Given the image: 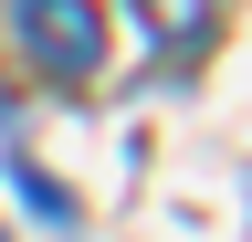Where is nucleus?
<instances>
[{
	"label": "nucleus",
	"mask_w": 252,
	"mask_h": 242,
	"mask_svg": "<svg viewBox=\"0 0 252 242\" xmlns=\"http://www.w3.org/2000/svg\"><path fill=\"white\" fill-rule=\"evenodd\" d=\"M11 32H21V64L42 84H94L105 74V11L94 0H11Z\"/></svg>",
	"instance_id": "obj_1"
},
{
	"label": "nucleus",
	"mask_w": 252,
	"mask_h": 242,
	"mask_svg": "<svg viewBox=\"0 0 252 242\" xmlns=\"http://www.w3.org/2000/svg\"><path fill=\"white\" fill-rule=\"evenodd\" d=\"M137 21L158 32V53H200L210 42V0H137Z\"/></svg>",
	"instance_id": "obj_2"
},
{
	"label": "nucleus",
	"mask_w": 252,
	"mask_h": 242,
	"mask_svg": "<svg viewBox=\"0 0 252 242\" xmlns=\"http://www.w3.org/2000/svg\"><path fill=\"white\" fill-rule=\"evenodd\" d=\"M0 242H11V232H0Z\"/></svg>",
	"instance_id": "obj_3"
}]
</instances>
